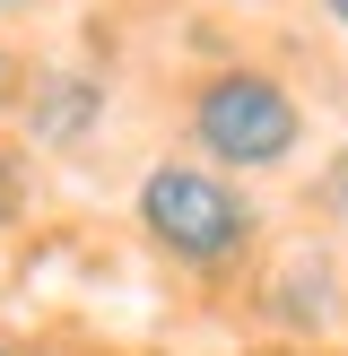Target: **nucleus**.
I'll return each mask as SVG.
<instances>
[{
	"mask_svg": "<svg viewBox=\"0 0 348 356\" xmlns=\"http://www.w3.org/2000/svg\"><path fill=\"white\" fill-rule=\"evenodd\" d=\"M183 122H191L200 165L235 174V183L244 174H287L296 148H305V104H296V87L278 79V70H261V61L209 70V79L191 87Z\"/></svg>",
	"mask_w": 348,
	"mask_h": 356,
	"instance_id": "obj_2",
	"label": "nucleus"
},
{
	"mask_svg": "<svg viewBox=\"0 0 348 356\" xmlns=\"http://www.w3.org/2000/svg\"><path fill=\"white\" fill-rule=\"evenodd\" d=\"M0 9H35V0H0Z\"/></svg>",
	"mask_w": 348,
	"mask_h": 356,
	"instance_id": "obj_7",
	"label": "nucleus"
},
{
	"mask_svg": "<svg viewBox=\"0 0 348 356\" xmlns=\"http://www.w3.org/2000/svg\"><path fill=\"white\" fill-rule=\"evenodd\" d=\"M17 87H26V79H17V52L0 44V113H17Z\"/></svg>",
	"mask_w": 348,
	"mask_h": 356,
	"instance_id": "obj_5",
	"label": "nucleus"
},
{
	"mask_svg": "<svg viewBox=\"0 0 348 356\" xmlns=\"http://www.w3.org/2000/svg\"><path fill=\"white\" fill-rule=\"evenodd\" d=\"M17 104H26L35 148H79V139L104 122V87L79 79V70H44L35 87H17Z\"/></svg>",
	"mask_w": 348,
	"mask_h": 356,
	"instance_id": "obj_3",
	"label": "nucleus"
},
{
	"mask_svg": "<svg viewBox=\"0 0 348 356\" xmlns=\"http://www.w3.org/2000/svg\"><path fill=\"white\" fill-rule=\"evenodd\" d=\"M0 356H9V339H0Z\"/></svg>",
	"mask_w": 348,
	"mask_h": 356,
	"instance_id": "obj_8",
	"label": "nucleus"
},
{
	"mask_svg": "<svg viewBox=\"0 0 348 356\" xmlns=\"http://www.w3.org/2000/svg\"><path fill=\"white\" fill-rule=\"evenodd\" d=\"M322 17H331V26H340V35H348V0H322Z\"/></svg>",
	"mask_w": 348,
	"mask_h": 356,
	"instance_id": "obj_6",
	"label": "nucleus"
},
{
	"mask_svg": "<svg viewBox=\"0 0 348 356\" xmlns=\"http://www.w3.org/2000/svg\"><path fill=\"white\" fill-rule=\"evenodd\" d=\"M131 218H139V235H148L174 270H191V278L244 270L253 243H261L253 191H244L235 174L200 165V156H166V165H148L139 191H131Z\"/></svg>",
	"mask_w": 348,
	"mask_h": 356,
	"instance_id": "obj_1",
	"label": "nucleus"
},
{
	"mask_svg": "<svg viewBox=\"0 0 348 356\" xmlns=\"http://www.w3.org/2000/svg\"><path fill=\"white\" fill-rule=\"evenodd\" d=\"M26 200H35V183H26V156L0 139V235H9L17 218H26Z\"/></svg>",
	"mask_w": 348,
	"mask_h": 356,
	"instance_id": "obj_4",
	"label": "nucleus"
}]
</instances>
